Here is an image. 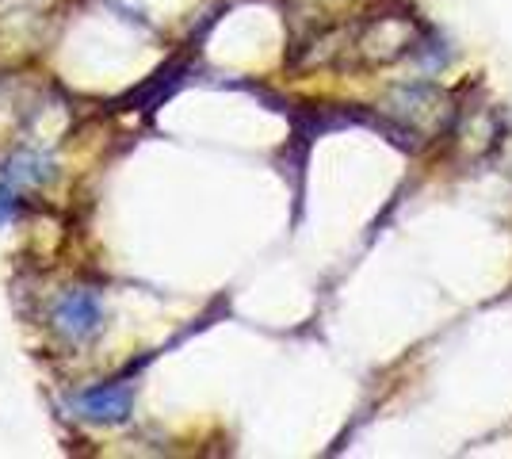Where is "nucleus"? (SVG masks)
Listing matches in <instances>:
<instances>
[{
	"instance_id": "20e7f679",
	"label": "nucleus",
	"mask_w": 512,
	"mask_h": 459,
	"mask_svg": "<svg viewBox=\"0 0 512 459\" xmlns=\"http://www.w3.org/2000/svg\"><path fill=\"white\" fill-rule=\"evenodd\" d=\"M16 215H20V196H16L12 180H4V184H0V226L12 222Z\"/></svg>"
},
{
	"instance_id": "f03ea898",
	"label": "nucleus",
	"mask_w": 512,
	"mask_h": 459,
	"mask_svg": "<svg viewBox=\"0 0 512 459\" xmlns=\"http://www.w3.org/2000/svg\"><path fill=\"white\" fill-rule=\"evenodd\" d=\"M73 410L77 417H85L92 425H123L134 410V387L115 379V383H104V387H88L73 398Z\"/></svg>"
},
{
	"instance_id": "f257e3e1",
	"label": "nucleus",
	"mask_w": 512,
	"mask_h": 459,
	"mask_svg": "<svg viewBox=\"0 0 512 459\" xmlns=\"http://www.w3.org/2000/svg\"><path fill=\"white\" fill-rule=\"evenodd\" d=\"M50 326H54V333H58L62 341H69V345L92 341V337L104 329V303H100V295L88 291V287L65 291L62 299L54 303V310H50Z\"/></svg>"
},
{
	"instance_id": "7ed1b4c3",
	"label": "nucleus",
	"mask_w": 512,
	"mask_h": 459,
	"mask_svg": "<svg viewBox=\"0 0 512 459\" xmlns=\"http://www.w3.org/2000/svg\"><path fill=\"white\" fill-rule=\"evenodd\" d=\"M8 180L12 184H43V180H50V165H46L39 153H20L8 165Z\"/></svg>"
}]
</instances>
